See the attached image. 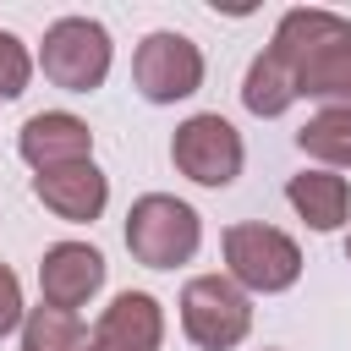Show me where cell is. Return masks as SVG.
<instances>
[{
    "instance_id": "obj_1",
    "label": "cell",
    "mask_w": 351,
    "mask_h": 351,
    "mask_svg": "<svg viewBox=\"0 0 351 351\" xmlns=\"http://www.w3.org/2000/svg\"><path fill=\"white\" fill-rule=\"evenodd\" d=\"M269 55L291 66L296 99H318L324 110H351V22L324 5H296L274 22Z\"/></svg>"
},
{
    "instance_id": "obj_2",
    "label": "cell",
    "mask_w": 351,
    "mask_h": 351,
    "mask_svg": "<svg viewBox=\"0 0 351 351\" xmlns=\"http://www.w3.org/2000/svg\"><path fill=\"white\" fill-rule=\"evenodd\" d=\"M197 247H203V219L192 203L170 192H143L126 208V252L143 269H181L197 258Z\"/></svg>"
},
{
    "instance_id": "obj_3",
    "label": "cell",
    "mask_w": 351,
    "mask_h": 351,
    "mask_svg": "<svg viewBox=\"0 0 351 351\" xmlns=\"http://www.w3.org/2000/svg\"><path fill=\"white\" fill-rule=\"evenodd\" d=\"M219 247H225V269H230L225 280L252 291V296H280V291H291L302 280V247L285 230L263 225V219L230 225L219 236Z\"/></svg>"
},
{
    "instance_id": "obj_4",
    "label": "cell",
    "mask_w": 351,
    "mask_h": 351,
    "mask_svg": "<svg viewBox=\"0 0 351 351\" xmlns=\"http://www.w3.org/2000/svg\"><path fill=\"white\" fill-rule=\"evenodd\" d=\"M110 60H115V44H110V27L104 22H93V16H55L44 27L38 66H44V77L55 88L93 93V88H104Z\"/></svg>"
},
{
    "instance_id": "obj_5",
    "label": "cell",
    "mask_w": 351,
    "mask_h": 351,
    "mask_svg": "<svg viewBox=\"0 0 351 351\" xmlns=\"http://www.w3.org/2000/svg\"><path fill=\"white\" fill-rule=\"evenodd\" d=\"M181 329L203 351H236L252 335V302L225 274H197L181 285Z\"/></svg>"
},
{
    "instance_id": "obj_6",
    "label": "cell",
    "mask_w": 351,
    "mask_h": 351,
    "mask_svg": "<svg viewBox=\"0 0 351 351\" xmlns=\"http://www.w3.org/2000/svg\"><path fill=\"white\" fill-rule=\"evenodd\" d=\"M170 159H176V170H181L186 181H197V186H230V181L241 176L247 148H241V132H236L225 115L203 110V115H186V121L176 126Z\"/></svg>"
},
{
    "instance_id": "obj_7",
    "label": "cell",
    "mask_w": 351,
    "mask_h": 351,
    "mask_svg": "<svg viewBox=\"0 0 351 351\" xmlns=\"http://www.w3.org/2000/svg\"><path fill=\"white\" fill-rule=\"evenodd\" d=\"M132 82L148 104H176V99H192L203 88V49L186 38V33H148L132 55Z\"/></svg>"
},
{
    "instance_id": "obj_8",
    "label": "cell",
    "mask_w": 351,
    "mask_h": 351,
    "mask_svg": "<svg viewBox=\"0 0 351 351\" xmlns=\"http://www.w3.org/2000/svg\"><path fill=\"white\" fill-rule=\"evenodd\" d=\"M104 252L88 247V241H55L44 247L38 258V291H44V307H60V313H77L99 296L104 285Z\"/></svg>"
},
{
    "instance_id": "obj_9",
    "label": "cell",
    "mask_w": 351,
    "mask_h": 351,
    "mask_svg": "<svg viewBox=\"0 0 351 351\" xmlns=\"http://www.w3.org/2000/svg\"><path fill=\"white\" fill-rule=\"evenodd\" d=\"M16 154L33 165V176H44V170H66V165L93 159V132H88V121L71 115V110H38V115L22 121V132H16Z\"/></svg>"
},
{
    "instance_id": "obj_10",
    "label": "cell",
    "mask_w": 351,
    "mask_h": 351,
    "mask_svg": "<svg viewBox=\"0 0 351 351\" xmlns=\"http://www.w3.org/2000/svg\"><path fill=\"white\" fill-rule=\"evenodd\" d=\"M33 197L66 225H93L110 203V176L93 159L66 165V170H44V176H33Z\"/></svg>"
},
{
    "instance_id": "obj_11",
    "label": "cell",
    "mask_w": 351,
    "mask_h": 351,
    "mask_svg": "<svg viewBox=\"0 0 351 351\" xmlns=\"http://www.w3.org/2000/svg\"><path fill=\"white\" fill-rule=\"evenodd\" d=\"M88 340L104 346V351H159V340H165V307L148 291H121L99 313V324L88 329Z\"/></svg>"
},
{
    "instance_id": "obj_12",
    "label": "cell",
    "mask_w": 351,
    "mask_h": 351,
    "mask_svg": "<svg viewBox=\"0 0 351 351\" xmlns=\"http://www.w3.org/2000/svg\"><path fill=\"white\" fill-rule=\"evenodd\" d=\"M285 203L313 225V230H340L351 214V181L335 170H302L285 181Z\"/></svg>"
},
{
    "instance_id": "obj_13",
    "label": "cell",
    "mask_w": 351,
    "mask_h": 351,
    "mask_svg": "<svg viewBox=\"0 0 351 351\" xmlns=\"http://www.w3.org/2000/svg\"><path fill=\"white\" fill-rule=\"evenodd\" d=\"M241 104L252 110V115H263V121H274V115H285L291 104H296V82H291V66L280 60V55H258L252 66H247V77H241Z\"/></svg>"
},
{
    "instance_id": "obj_14",
    "label": "cell",
    "mask_w": 351,
    "mask_h": 351,
    "mask_svg": "<svg viewBox=\"0 0 351 351\" xmlns=\"http://www.w3.org/2000/svg\"><path fill=\"white\" fill-rule=\"evenodd\" d=\"M296 148L318 159V170H351V110H318L296 132Z\"/></svg>"
},
{
    "instance_id": "obj_15",
    "label": "cell",
    "mask_w": 351,
    "mask_h": 351,
    "mask_svg": "<svg viewBox=\"0 0 351 351\" xmlns=\"http://www.w3.org/2000/svg\"><path fill=\"white\" fill-rule=\"evenodd\" d=\"M22 351H88V329H82L77 313L27 307V318H22Z\"/></svg>"
},
{
    "instance_id": "obj_16",
    "label": "cell",
    "mask_w": 351,
    "mask_h": 351,
    "mask_svg": "<svg viewBox=\"0 0 351 351\" xmlns=\"http://www.w3.org/2000/svg\"><path fill=\"white\" fill-rule=\"evenodd\" d=\"M27 77H33V55H27V44H22L16 33L0 27V104L16 99V93H27Z\"/></svg>"
},
{
    "instance_id": "obj_17",
    "label": "cell",
    "mask_w": 351,
    "mask_h": 351,
    "mask_svg": "<svg viewBox=\"0 0 351 351\" xmlns=\"http://www.w3.org/2000/svg\"><path fill=\"white\" fill-rule=\"evenodd\" d=\"M22 318H27V307H22V280L11 274V263H0V340H5L11 329H22Z\"/></svg>"
},
{
    "instance_id": "obj_18",
    "label": "cell",
    "mask_w": 351,
    "mask_h": 351,
    "mask_svg": "<svg viewBox=\"0 0 351 351\" xmlns=\"http://www.w3.org/2000/svg\"><path fill=\"white\" fill-rule=\"evenodd\" d=\"M346 263H351V236H346Z\"/></svg>"
}]
</instances>
